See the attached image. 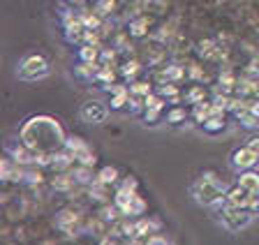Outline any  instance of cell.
Instances as JSON below:
<instances>
[{"instance_id":"1","label":"cell","mask_w":259,"mask_h":245,"mask_svg":"<svg viewBox=\"0 0 259 245\" xmlns=\"http://www.w3.org/2000/svg\"><path fill=\"white\" fill-rule=\"evenodd\" d=\"M19 139L30 151L49 153V155L63 151L65 141H67V136H65L63 127L58 125V120L49 118V116H32V118H28L21 125V130H19Z\"/></svg>"},{"instance_id":"2","label":"cell","mask_w":259,"mask_h":245,"mask_svg":"<svg viewBox=\"0 0 259 245\" xmlns=\"http://www.w3.org/2000/svg\"><path fill=\"white\" fill-rule=\"evenodd\" d=\"M190 194H192L194 202L201 204V206L215 208V206H222V204H225L227 185L213 174V171H204V174L190 185Z\"/></svg>"},{"instance_id":"3","label":"cell","mask_w":259,"mask_h":245,"mask_svg":"<svg viewBox=\"0 0 259 245\" xmlns=\"http://www.w3.org/2000/svg\"><path fill=\"white\" fill-rule=\"evenodd\" d=\"M51 67H49V60L39 54H30L19 63L16 67V76L21 79V81H39L44 76H49Z\"/></svg>"},{"instance_id":"4","label":"cell","mask_w":259,"mask_h":245,"mask_svg":"<svg viewBox=\"0 0 259 245\" xmlns=\"http://www.w3.org/2000/svg\"><path fill=\"white\" fill-rule=\"evenodd\" d=\"M218 215H220V224L227 231H232V234L250 227V222H252V218H254L248 208H238V206H232V204H225Z\"/></svg>"},{"instance_id":"5","label":"cell","mask_w":259,"mask_h":245,"mask_svg":"<svg viewBox=\"0 0 259 245\" xmlns=\"http://www.w3.org/2000/svg\"><path fill=\"white\" fill-rule=\"evenodd\" d=\"M113 204L120 208V213H123L125 218H141L146 213V202L141 199L137 192H130V190H123V187H118L116 190V197H113Z\"/></svg>"},{"instance_id":"6","label":"cell","mask_w":259,"mask_h":245,"mask_svg":"<svg viewBox=\"0 0 259 245\" xmlns=\"http://www.w3.org/2000/svg\"><path fill=\"white\" fill-rule=\"evenodd\" d=\"M65 148L70 151V155L76 160L79 164H91V167H95V153H93V148L88 146L81 136H67V141H65Z\"/></svg>"},{"instance_id":"7","label":"cell","mask_w":259,"mask_h":245,"mask_svg":"<svg viewBox=\"0 0 259 245\" xmlns=\"http://www.w3.org/2000/svg\"><path fill=\"white\" fill-rule=\"evenodd\" d=\"M81 120L83 123H91V125H100V123H104L109 116V104L100 102V100H88L83 107H81L79 111Z\"/></svg>"},{"instance_id":"8","label":"cell","mask_w":259,"mask_h":245,"mask_svg":"<svg viewBox=\"0 0 259 245\" xmlns=\"http://www.w3.org/2000/svg\"><path fill=\"white\" fill-rule=\"evenodd\" d=\"M259 164V158L250 151L248 146H241L232 153V167L236 171H245V169H254Z\"/></svg>"},{"instance_id":"9","label":"cell","mask_w":259,"mask_h":245,"mask_svg":"<svg viewBox=\"0 0 259 245\" xmlns=\"http://www.w3.org/2000/svg\"><path fill=\"white\" fill-rule=\"evenodd\" d=\"M162 227V222L157 218H137V234L132 238V243H146V238L151 234H157Z\"/></svg>"},{"instance_id":"10","label":"cell","mask_w":259,"mask_h":245,"mask_svg":"<svg viewBox=\"0 0 259 245\" xmlns=\"http://www.w3.org/2000/svg\"><path fill=\"white\" fill-rule=\"evenodd\" d=\"M252 194H254V192L245 190V187H241V185L236 183L234 187H229V190H227L225 204H232V206H238V208H248V204H250V199H252Z\"/></svg>"},{"instance_id":"11","label":"cell","mask_w":259,"mask_h":245,"mask_svg":"<svg viewBox=\"0 0 259 245\" xmlns=\"http://www.w3.org/2000/svg\"><path fill=\"white\" fill-rule=\"evenodd\" d=\"M100 67H102V63H83V60H79V65L74 67V76L79 81H97Z\"/></svg>"},{"instance_id":"12","label":"cell","mask_w":259,"mask_h":245,"mask_svg":"<svg viewBox=\"0 0 259 245\" xmlns=\"http://www.w3.org/2000/svg\"><path fill=\"white\" fill-rule=\"evenodd\" d=\"M190 116H192L194 123H204V120H208L210 116H215V104L208 102V100H201V102L192 104Z\"/></svg>"},{"instance_id":"13","label":"cell","mask_w":259,"mask_h":245,"mask_svg":"<svg viewBox=\"0 0 259 245\" xmlns=\"http://www.w3.org/2000/svg\"><path fill=\"white\" fill-rule=\"evenodd\" d=\"M56 224H58V229L65 231V234H74L76 224H79V215L74 211H60L58 218H56Z\"/></svg>"},{"instance_id":"14","label":"cell","mask_w":259,"mask_h":245,"mask_svg":"<svg viewBox=\"0 0 259 245\" xmlns=\"http://www.w3.org/2000/svg\"><path fill=\"white\" fill-rule=\"evenodd\" d=\"M100 56H102V49H100V44H88L83 42L76 49V58L83 60V63H100Z\"/></svg>"},{"instance_id":"15","label":"cell","mask_w":259,"mask_h":245,"mask_svg":"<svg viewBox=\"0 0 259 245\" xmlns=\"http://www.w3.org/2000/svg\"><path fill=\"white\" fill-rule=\"evenodd\" d=\"M72 176L79 185H93L97 180V174H93V167L91 164H76L74 169H72Z\"/></svg>"},{"instance_id":"16","label":"cell","mask_w":259,"mask_h":245,"mask_svg":"<svg viewBox=\"0 0 259 245\" xmlns=\"http://www.w3.org/2000/svg\"><path fill=\"white\" fill-rule=\"evenodd\" d=\"M74 185H76V180H74V176H72V171H58V174L51 178V187L58 192H70Z\"/></svg>"},{"instance_id":"17","label":"cell","mask_w":259,"mask_h":245,"mask_svg":"<svg viewBox=\"0 0 259 245\" xmlns=\"http://www.w3.org/2000/svg\"><path fill=\"white\" fill-rule=\"evenodd\" d=\"M225 127H227L225 114H222V116H210L208 120H204V123H201V130H204V134H208V136L222 134V132H225Z\"/></svg>"},{"instance_id":"18","label":"cell","mask_w":259,"mask_h":245,"mask_svg":"<svg viewBox=\"0 0 259 245\" xmlns=\"http://www.w3.org/2000/svg\"><path fill=\"white\" fill-rule=\"evenodd\" d=\"M241 187L250 192H259V174L254 169H245V171H238V180H236Z\"/></svg>"},{"instance_id":"19","label":"cell","mask_w":259,"mask_h":245,"mask_svg":"<svg viewBox=\"0 0 259 245\" xmlns=\"http://www.w3.org/2000/svg\"><path fill=\"white\" fill-rule=\"evenodd\" d=\"M190 111L185 107H178V104H171V109L164 111V120L171 123V125H183L185 120H188Z\"/></svg>"},{"instance_id":"20","label":"cell","mask_w":259,"mask_h":245,"mask_svg":"<svg viewBox=\"0 0 259 245\" xmlns=\"http://www.w3.org/2000/svg\"><path fill=\"white\" fill-rule=\"evenodd\" d=\"M157 93H160L162 97H167L169 104H176L178 100H181V90H178L176 81H164L160 88H157Z\"/></svg>"},{"instance_id":"21","label":"cell","mask_w":259,"mask_h":245,"mask_svg":"<svg viewBox=\"0 0 259 245\" xmlns=\"http://www.w3.org/2000/svg\"><path fill=\"white\" fill-rule=\"evenodd\" d=\"M127 104H130V88H125V90H118V93L111 95V100H109V109L111 111H123Z\"/></svg>"},{"instance_id":"22","label":"cell","mask_w":259,"mask_h":245,"mask_svg":"<svg viewBox=\"0 0 259 245\" xmlns=\"http://www.w3.org/2000/svg\"><path fill=\"white\" fill-rule=\"evenodd\" d=\"M148 33V19L146 17H137L130 21V35L132 37H144Z\"/></svg>"},{"instance_id":"23","label":"cell","mask_w":259,"mask_h":245,"mask_svg":"<svg viewBox=\"0 0 259 245\" xmlns=\"http://www.w3.org/2000/svg\"><path fill=\"white\" fill-rule=\"evenodd\" d=\"M120 215H123V213H120V208L116 206V204H113V206H102L100 208V218L104 220V222H109V224H116L120 220Z\"/></svg>"},{"instance_id":"24","label":"cell","mask_w":259,"mask_h":245,"mask_svg":"<svg viewBox=\"0 0 259 245\" xmlns=\"http://www.w3.org/2000/svg\"><path fill=\"white\" fill-rule=\"evenodd\" d=\"M97 180H102L104 185L118 183V169H116V167H104V169L97 171Z\"/></svg>"},{"instance_id":"25","label":"cell","mask_w":259,"mask_h":245,"mask_svg":"<svg viewBox=\"0 0 259 245\" xmlns=\"http://www.w3.org/2000/svg\"><path fill=\"white\" fill-rule=\"evenodd\" d=\"M130 93L139 95V97H146V95L153 93V88H151V83L148 81H135V83H130Z\"/></svg>"},{"instance_id":"26","label":"cell","mask_w":259,"mask_h":245,"mask_svg":"<svg viewBox=\"0 0 259 245\" xmlns=\"http://www.w3.org/2000/svg\"><path fill=\"white\" fill-rule=\"evenodd\" d=\"M139 63L137 60H127V63H123V67H120V74L125 76V79H135L137 74H139Z\"/></svg>"},{"instance_id":"27","label":"cell","mask_w":259,"mask_h":245,"mask_svg":"<svg viewBox=\"0 0 259 245\" xmlns=\"http://www.w3.org/2000/svg\"><path fill=\"white\" fill-rule=\"evenodd\" d=\"M113 10H116V0H97V14L100 17H109V14H113Z\"/></svg>"},{"instance_id":"28","label":"cell","mask_w":259,"mask_h":245,"mask_svg":"<svg viewBox=\"0 0 259 245\" xmlns=\"http://www.w3.org/2000/svg\"><path fill=\"white\" fill-rule=\"evenodd\" d=\"M204 97H206V90L201 86H192L190 88V93H185V102H190V104L201 102Z\"/></svg>"},{"instance_id":"29","label":"cell","mask_w":259,"mask_h":245,"mask_svg":"<svg viewBox=\"0 0 259 245\" xmlns=\"http://www.w3.org/2000/svg\"><path fill=\"white\" fill-rule=\"evenodd\" d=\"M120 187H123V190H130V192H137V187H139V183H137V178H135V176H127V178H125L123 183H120Z\"/></svg>"},{"instance_id":"30","label":"cell","mask_w":259,"mask_h":245,"mask_svg":"<svg viewBox=\"0 0 259 245\" xmlns=\"http://www.w3.org/2000/svg\"><path fill=\"white\" fill-rule=\"evenodd\" d=\"M245 146H248L250 151H252L254 155H257V158H259V134H252V136H250V139H248V143H245Z\"/></svg>"},{"instance_id":"31","label":"cell","mask_w":259,"mask_h":245,"mask_svg":"<svg viewBox=\"0 0 259 245\" xmlns=\"http://www.w3.org/2000/svg\"><path fill=\"white\" fill-rule=\"evenodd\" d=\"M146 243H171V238H167V236H155V234H151L148 238H146Z\"/></svg>"},{"instance_id":"32","label":"cell","mask_w":259,"mask_h":245,"mask_svg":"<svg viewBox=\"0 0 259 245\" xmlns=\"http://www.w3.org/2000/svg\"><path fill=\"white\" fill-rule=\"evenodd\" d=\"M250 111L259 118V100H252V102H250Z\"/></svg>"},{"instance_id":"33","label":"cell","mask_w":259,"mask_h":245,"mask_svg":"<svg viewBox=\"0 0 259 245\" xmlns=\"http://www.w3.org/2000/svg\"><path fill=\"white\" fill-rule=\"evenodd\" d=\"M86 3V0H67V5H72V7H81Z\"/></svg>"},{"instance_id":"34","label":"cell","mask_w":259,"mask_h":245,"mask_svg":"<svg viewBox=\"0 0 259 245\" xmlns=\"http://www.w3.org/2000/svg\"><path fill=\"white\" fill-rule=\"evenodd\" d=\"M257 194H259V192H257Z\"/></svg>"}]
</instances>
